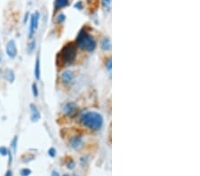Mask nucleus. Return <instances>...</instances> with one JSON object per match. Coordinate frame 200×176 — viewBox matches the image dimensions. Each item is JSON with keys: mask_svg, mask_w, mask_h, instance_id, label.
<instances>
[{"mask_svg": "<svg viewBox=\"0 0 200 176\" xmlns=\"http://www.w3.org/2000/svg\"><path fill=\"white\" fill-rule=\"evenodd\" d=\"M8 152H9V150L7 149L6 147L5 146H1L0 147V155H2V156H7L8 155Z\"/></svg>", "mask_w": 200, "mask_h": 176, "instance_id": "aec40b11", "label": "nucleus"}, {"mask_svg": "<svg viewBox=\"0 0 200 176\" xmlns=\"http://www.w3.org/2000/svg\"><path fill=\"white\" fill-rule=\"evenodd\" d=\"M69 5V0H55L54 1V9L58 11L60 9L65 7Z\"/></svg>", "mask_w": 200, "mask_h": 176, "instance_id": "f8f14e48", "label": "nucleus"}, {"mask_svg": "<svg viewBox=\"0 0 200 176\" xmlns=\"http://www.w3.org/2000/svg\"><path fill=\"white\" fill-rule=\"evenodd\" d=\"M101 46H102V48L104 51H110V50H111V41H110V39L108 38H103L102 41Z\"/></svg>", "mask_w": 200, "mask_h": 176, "instance_id": "ddd939ff", "label": "nucleus"}, {"mask_svg": "<svg viewBox=\"0 0 200 176\" xmlns=\"http://www.w3.org/2000/svg\"><path fill=\"white\" fill-rule=\"evenodd\" d=\"M5 79L9 82V83H13L14 81V78H15V76H14V72L13 69L7 68L5 70Z\"/></svg>", "mask_w": 200, "mask_h": 176, "instance_id": "9b49d317", "label": "nucleus"}, {"mask_svg": "<svg viewBox=\"0 0 200 176\" xmlns=\"http://www.w3.org/2000/svg\"><path fill=\"white\" fill-rule=\"evenodd\" d=\"M61 80L62 82L64 83L65 85H69L70 83H72L75 79V75H74V72L72 70H65L61 73Z\"/></svg>", "mask_w": 200, "mask_h": 176, "instance_id": "0eeeda50", "label": "nucleus"}, {"mask_svg": "<svg viewBox=\"0 0 200 176\" xmlns=\"http://www.w3.org/2000/svg\"><path fill=\"white\" fill-rule=\"evenodd\" d=\"M32 94L34 97L38 96V85L36 84V83H33L32 84Z\"/></svg>", "mask_w": 200, "mask_h": 176, "instance_id": "f3484780", "label": "nucleus"}, {"mask_svg": "<svg viewBox=\"0 0 200 176\" xmlns=\"http://www.w3.org/2000/svg\"><path fill=\"white\" fill-rule=\"evenodd\" d=\"M72 176H77V175H76V174H73V175H72Z\"/></svg>", "mask_w": 200, "mask_h": 176, "instance_id": "cd10ccee", "label": "nucleus"}, {"mask_svg": "<svg viewBox=\"0 0 200 176\" xmlns=\"http://www.w3.org/2000/svg\"><path fill=\"white\" fill-rule=\"evenodd\" d=\"M5 52H6V54L8 55V57L11 59H14L17 56L18 51H17L15 41L13 39H11L7 42L6 46H5Z\"/></svg>", "mask_w": 200, "mask_h": 176, "instance_id": "39448f33", "label": "nucleus"}, {"mask_svg": "<svg viewBox=\"0 0 200 176\" xmlns=\"http://www.w3.org/2000/svg\"><path fill=\"white\" fill-rule=\"evenodd\" d=\"M36 45H37V42H36V40L35 39H33L30 44H29V45H28V52L29 53H32L34 50H35V48H36Z\"/></svg>", "mask_w": 200, "mask_h": 176, "instance_id": "dca6fc26", "label": "nucleus"}, {"mask_svg": "<svg viewBox=\"0 0 200 176\" xmlns=\"http://www.w3.org/2000/svg\"><path fill=\"white\" fill-rule=\"evenodd\" d=\"M51 176H60V174L56 171H53L52 173H51Z\"/></svg>", "mask_w": 200, "mask_h": 176, "instance_id": "a878e982", "label": "nucleus"}, {"mask_svg": "<svg viewBox=\"0 0 200 176\" xmlns=\"http://www.w3.org/2000/svg\"><path fill=\"white\" fill-rule=\"evenodd\" d=\"M111 1L112 0H102V7L105 11L110 12L111 10Z\"/></svg>", "mask_w": 200, "mask_h": 176, "instance_id": "4468645a", "label": "nucleus"}, {"mask_svg": "<svg viewBox=\"0 0 200 176\" xmlns=\"http://www.w3.org/2000/svg\"><path fill=\"white\" fill-rule=\"evenodd\" d=\"M48 155L52 157H54L56 156V150L54 148H50V149L48 150Z\"/></svg>", "mask_w": 200, "mask_h": 176, "instance_id": "5701e85b", "label": "nucleus"}, {"mask_svg": "<svg viewBox=\"0 0 200 176\" xmlns=\"http://www.w3.org/2000/svg\"><path fill=\"white\" fill-rule=\"evenodd\" d=\"M75 7L77 8V9H82V4H81V2H78L77 4H76Z\"/></svg>", "mask_w": 200, "mask_h": 176, "instance_id": "393cba45", "label": "nucleus"}, {"mask_svg": "<svg viewBox=\"0 0 200 176\" xmlns=\"http://www.w3.org/2000/svg\"><path fill=\"white\" fill-rule=\"evenodd\" d=\"M77 45L74 43H69L57 55V65L59 67H65L72 64L77 57Z\"/></svg>", "mask_w": 200, "mask_h": 176, "instance_id": "f257e3e1", "label": "nucleus"}, {"mask_svg": "<svg viewBox=\"0 0 200 176\" xmlns=\"http://www.w3.org/2000/svg\"><path fill=\"white\" fill-rule=\"evenodd\" d=\"M30 111H31V116H30L31 121L33 123H37L41 117V114L35 104H30Z\"/></svg>", "mask_w": 200, "mask_h": 176, "instance_id": "1a4fd4ad", "label": "nucleus"}, {"mask_svg": "<svg viewBox=\"0 0 200 176\" xmlns=\"http://www.w3.org/2000/svg\"><path fill=\"white\" fill-rule=\"evenodd\" d=\"M76 45L83 51L94 52L96 48V41L86 30H81L77 36Z\"/></svg>", "mask_w": 200, "mask_h": 176, "instance_id": "7ed1b4c3", "label": "nucleus"}, {"mask_svg": "<svg viewBox=\"0 0 200 176\" xmlns=\"http://www.w3.org/2000/svg\"><path fill=\"white\" fill-rule=\"evenodd\" d=\"M39 17L40 14L38 12H36L30 16V29H29V38H32L33 36L36 32V30L38 28V22H39Z\"/></svg>", "mask_w": 200, "mask_h": 176, "instance_id": "20e7f679", "label": "nucleus"}, {"mask_svg": "<svg viewBox=\"0 0 200 176\" xmlns=\"http://www.w3.org/2000/svg\"><path fill=\"white\" fill-rule=\"evenodd\" d=\"M63 176H70V175H69V174H63Z\"/></svg>", "mask_w": 200, "mask_h": 176, "instance_id": "bb28decb", "label": "nucleus"}, {"mask_svg": "<svg viewBox=\"0 0 200 176\" xmlns=\"http://www.w3.org/2000/svg\"><path fill=\"white\" fill-rule=\"evenodd\" d=\"M34 75L35 78L38 80L40 79V76H41V69H40V59H39V55L37 56V60H36V63H35V69H34Z\"/></svg>", "mask_w": 200, "mask_h": 176, "instance_id": "9d476101", "label": "nucleus"}, {"mask_svg": "<svg viewBox=\"0 0 200 176\" xmlns=\"http://www.w3.org/2000/svg\"><path fill=\"white\" fill-rule=\"evenodd\" d=\"M80 122L90 130L96 132L103 125V117L95 111H87L80 117Z\"/></svg>", "mask_w": 200, "mask_h": 176, "instance_id": "f03ea898", "label": "nucleus"}, {"mask_svg": "<svg viewBox=\"0 0 200 176\" xmlns=\"http://www.w3.org/2000/svg\"><path fill=\"white\" fill-rule=\"evenodd\" d=\"M69 143H70L71 148H73L76 150H79L81 148H83V145H84L83 139H82L81 136H78V135L72 137L69 141Z\"/></svg>", "mask_w": 200, "mask_h": 176, "instance_id": "6e6552de", "label": "nucleus"}, {"mask_svg": "<svg viewBox=\"0 0 200 176\" xmlns=\"http://www.w3.org/2000/svg\"><path fill=\"white\" fill-rule=\"evenodd\" d=\"M5 176H13V173H12V171H11V170H8V171L5 173Z\"/></svg>", "mask_w": 200, "mask_h": 176, "instance_id": "b1692460", "label": "nucleus"}, {"mask_svg": "<svg viewBox=\"0 0 200 176\" xmlns=\"http://www.w3.org/2000/svg\"><path fill=\"white\" fill-rule=\"evenodd\" d=\"M63 111H64V113L68 117H74L77 116L78 112V109L75 102H68L67 104H65L64 107H63Z\"/></svg>", "mask_w": 200, "mask_h": 176, "instance_id": "423d86ee", "label": "nucleus"}, {"mask_svg": "<svg viewBox=\"0 0 200 176\" xmlns=\"http://www.w3.org/2000/svg\"><path fill=\"white\" fill-rule=\"evenodd\" d=\"M105 65H106V68L108 69V70H111V68H112V61H111V58H108L107 61H106V63H105Z\"/></svg>", "mask_w": 200, "mask_h": 176, "instance_id": "412c9836", "label": "nucleus"}, {"mask_svg": "<svg viewBox=\"0 0 200 176\" xmlns=\"http://www.w3.org/2000/svg\"><path fill=\"white\" fill-rule=\"evenodd\" d=\"M75 166H76V164H75L74 160L70 158V160H69V161L68 162V164H67V167H68L69 169H73V168L75 167Z\"/></svg>", "mask_w": 200, "mask_h": 176, "instance_id": "4be33fe9", "label": "nucleus"}, {"mask_svg": "<svg viewBox=\"0 0 200 176\" xmlns=\"http://www.w3.org/2000/svg\"><path fill=\"white\" fill-rule=\"evenodd\" d=\"M17 142H18V137H17V136H14V138L13 139V141H12V143H11V150H9L13 155V154L15 153V151H16Z\"/></svg>", "mask_w": 200, "mask_h": 176, "instance_id": "2eb2a0df", "label": "nucleus"}, {"mask_svg": "<svg viewBox=\"0 0 200 176\" xmlns=\"http://www.w3.org/2000/svg\"><path fill=\"white\" fill-rule=\"evenodd\" d=\"M20 173H21L22 176H29L31 173V170L29 169V168H23V169L21 170Z\"/></svg>", "mask_w": 200, "mask_h": 176, "instance_id": "6ab92c4d", "label": "nucleus"}, {"mask_svg": "<svg viewBox=\"0 0 200 176\" xmlns=\"http://www.w3.org/2000/svg\"><path fill=\"white\" fill-rule=\"evenodd\" d=\"M65 19H66V16H65L64 13H62L56 16V22H59V23H62L63 22L65 21Z\"/></svg>", "mask_w": 200, "mask_h": 176, "instance_id": "a211bd4d", "label": "nucleus"}]
</instances>
